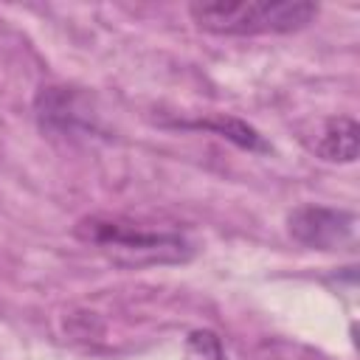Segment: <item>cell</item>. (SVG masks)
Wrapping results in <instances>:
<instances>
[{
	"instance_id": "1",
	"label": "cell",
	"mask_w": 360,
	"mask_h": 360,
	"mask_svg": "<svg viewBox=\"0 0 360 360\" xmlns=\"http://www.w3.org/2000/svg\"><path fill=\"white\" fill-rule=\"evenodd\" d=\"M73 233L121 267L183 264L197 253V245L186 233L146 228L124 217H84Z\"/></svg>"
},
{
	"instance_id": "2",
	"label": "cell",
	"mask_w": 360,
	"mask_h": 360,
	"mask_svg": "<svg viewBox=\"0 0 360 360\" xmlns=\"http://www.w3.org/2000/svg\"><path fill=\"white\" fill-rule=\"evenodd\" d=\"M197 28L217 37H262L292 34L318 14L307 0H197L188 6Z\"/></svg>"
},
{
	"instance_id": "3",
	"label": "cell",
	"mask_w": 360,
	"mask_h": 360,
	"mask_svg": "<svg viewBox=\"0 0 360 360\" xmlns=\"http://www.w3.org/2000/svg\"><path fill=\"white\" fill-rule=\"evenodd\" d=\"M354 225L357 217L343 208L329 205H298L287 214V231L290 236L312 250H340L354 242Z\"/></svg>"
},
{
	"instance_id": "4",
	"label": "cell",
	"mask_w": 360,
	"mask_h": 360,
	"mask_svg": "<svg viewBox=\"0 0 360 360\" xmlns=\"http://www.w3.org/2000/svg\"><path fill=\"white\" fill-rule=\"evenodd\" d=\"M37 118L42 129L56 135H79L96 129L90 107L70 87H42L37 96Z\"/></svg>"
},
{
	"instance_id": "5",
	"label": "cell",
	"mask_w": 360,
	"mask_h": 360,
	"mask_svg": "<svg viewBox=\"0 0 360 360\" xmlns=\"http://www.w3.org/2000/svg\"><path fill=\"white\" fill-rule=\"evenodd\" d=\"M357 121L349 115H332L318 127L309 149L329 163H352L357 158Z\"/></svg>"
},
{
	"instance_id": "6",
	"label": "cell",
	"mask_w": 360,
	"mask_h": 360,
	"mask_svg": "<svg viewBox=\"0 0 360 360\" xmlns=\"http://www.w3.org/2000/svg\"><path fill=\"white\" fill-rule=\"evenodd\" d=\"M183 127H197V129H211L233 143H239L242 149H250V152H267L270 146L262 141V135L248 127L245 121L239 118H214V121H194V124H183Z\"/></svg>"
},
{
	"instance_id": "7",
	"label": "cell",
	"mask_w": 360,
	"mask_h": 360,
	"mask_svg": "<svg viewBox=\"0 0 360 360\" xmlns=\"http://www.w3.org/2000/svg\"><path fill=\"white\" fill-rule=\"evenodd\" d=\"M186 360H225V349L217 332L194 329L186 340Z\"/></svg>"
}]
</instances>
